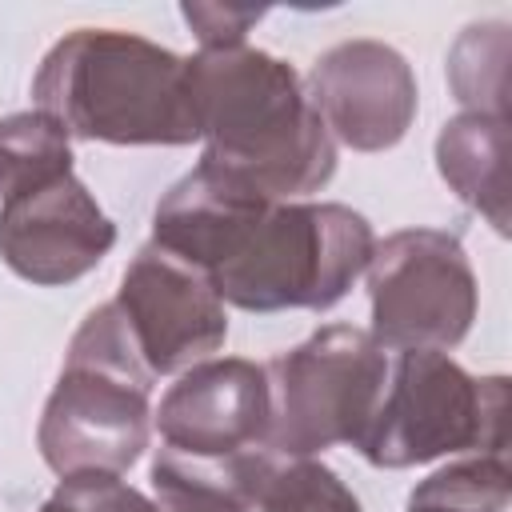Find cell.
<instances>
[{
  "label": "cell",
  "mask_w": 512,
  "mask_h": 512,
  "mask_svg": "<svg viewBox=\"0 0 512 512\" xmlns=\"http://www.w3.org/2000/svg\"><path fill=\"white\" fill-rule=\"evenodd\" d=\"M508 492H512V472L504 452L468 456L420 480L404 512H504Z\"/></svg>",
  "instance_id": "9a60e30c"
},
{
  "label": "cell",
  "mask_w": 512,
  "mask_h": 512,
  "mask_svg": "<svg viewBox=\"0 0 512 512\" xmlns=\"http://www.w3.org/2000/svg\"><path fill=\"white\" fill-rule=\"evenodd\" d=\"M256 508L264 512H364L356 492L320 460H276Z\"/></svg>",
  "instance_id": "e0dca14e"
},
{
  "label": "cell",
  "mask_w": 512,
  "mask_h": 512,
  "mask_svg": "<svg viewBox=\"0 0 512 512\" xmlns=\"http://www.w3.org/2000/svg\"><path fill=\"white\" fill-rule=\"evenodd\" d=\"M164 448L188 456L268 452V372L256 360L224 356L200 360L164 392L152 412Z\"/></svg>",
  "instance_id": "8fae6325"
},
{
  "label": "cell",
  "mask_w": 512,
  "mask_h": 512,
  "mask_svg": "<svg viewBox=\"0 0 512 512\" xmlns=\"http://www.w3.org/2000/svg\"><path fill=\"white\" fill-rule=\"evenodd\" d=\"M504 444V376H472L448 352H400L356 448L372 468H416L456 452L496 456Z\"/></svg>",
  "instance_id": "5b68a950"
},
{
  "label": "cell",
  "mask_w": 512,
  "mask_h": 512,
  "mask_svg": "<svg viewBox=\"0 0 512 512\" xmlns=\"http://www.w3.org/2000/svg\"><path fill=\"white\" fill-rule=\"evenodd\" d=\"M276 460L280 456L264 448L240 456H188L156 448L152 488L164 512H252Z\"/></svg>",
  "instance_id": "7c38bea8"
},
{
  "label": "cell",
  "mask_w": 512,
  "mask_h": 512,
  "mask_svg": "<svg viewBox=\"0 0 512 512\" xmlns=\"http://www.w3.org/2000/svg\"><path fill=\"white\" fill-rule=\"evenodd\" d=\"M116 244V224L76 172L0 196V260L28 284L60 288L88 276Z\"/></svg>",
  "instance_id": "9c48e42d"
},
{
  "label": "cell",
  "mask_w": 512,
  "mask_h": 512,
  "mask_svg": "<svg viewBox=\"0 0 512 512\" xmlns=\"http://www.w3.org/2000/svg\"><path fill=\"white\" fill-rule=\"evenodd\" d=\"M372 340L384 352H448L476 320V272L440 228H404L368 256Z\"/></svg>",
  "instance_id": "52a82bcc"
},
{
  "label": "cell",
  "mask_w": 512,
  "mask_h": 512,
  "mask_svg": "<svg viewBox=\"0 0 512 512\" xmlns=\"http://www.w3.org/2000/svg\"><path fill=\"white\" fill-rule=\"evenodd\" d=\"M180 16L196 32L200 48H236L244 44L248 28L264 20V8H244V4H184Z\"/></svg>",
  "instance_id": "d6986e66"
},
{
  "label": "cell",
  "mask_w": 512,
  "mask_h": 512,
  "mask_svg": "<svg viewBox=\"0 0 512 512\" xmlns=\"http://www.w3.org/2000/svg\"><path fill=\"white\" fill-rule=\"evenodd\" d=\"M36 108L76 140L192 144L200 140L188 56L120 28H76L48 48L32 80Z\"/></svg>",
  "instance_id": "3957f363"
},
{
  "label": "cell",
  "mask_w": 512,
  "mask_h": 512,
  "mask_svg": "<svg viewBox=\"0 0 512 512\" xmlns=\"http://www.w3.org/2000/svg\"><path fill=\"white\" fill-rule=\"evenodd\" d=\"M268 372V452L280 460H312L332 444H360L384 380L388 352L352 324H328L304 344L264 364Z\"/></svg>",
  "instance_id": "8992f818"
},
{
  "label": "cell",
  "mask_w": 512,
  "mask_h": 512,
  "mask_svg": "<svg viewBox=\"0 0 512 512\" xmlns=\"http://www.w3.org/2000/svg\"><path fill=\"white\" fill-rule=\"evenodd\" d=\"M308 96L332 140L352 152H384L400 144L420 100L412 64L380 40H344L328 48L312 64Z\"/></svg>",
  "instance_id": "30bf717a"
},
{
  "label": "cell",
  "mask_w": 512,
  "mask_h": 512,
  "mask_svg": "<svg viewBox=\"0 0 512 512\" xmlns=\"http://www.w3.org/2000/svg\"><path fill=\"white\" fill-rule=\"evenodd\" d=\"M436 168L468 208L508 232V116H452L436 136Z\"/></svg>",
  "instance_id": "4fadbf2b"
},
{
  "label": "cell",
  "mask_w": 512,
  "mask_h": 512,
  "mask_svg": "<svg viewBox=\"0 0 512 512\" xmlns=\"http://www.w3.org/2000/svg\"><path fill=\"white\" fill-rule=\"evenodd\" d=\"M448 84L464 112L508 116V24H468L448 52Z\"/></svg>",
  "instance_id": "5bb4252c"
},
{
  "label": "cell",
  "mask_w": 512,
  "mask_h": 512,
  "mask_svg": "<svg viewBox=\"0 0 512 512\" xmlns=\"http://www.w3.org/2000/svg\"><path fill=\"white\" fill-rule=\"evenodd\" d=\"M152 380L120 308H92L36 428L44 464L60 480L128 472L152 436Z\"/></svg>",
  "instance_id": "277c9868"
},
{
  "label": "cell",
  "mask_w": 512,
  "mask_h": 512,
  "mask_svg": "<svg viewBox=\"0 0 512 512\" xmlns=\"http://www.w3.org/2000/svg\"><path fill=\"white\" fill-rule=\"evenodd\" d=\"M152 376L188 372L228 340V312L208 276L160 244H144L112 300Z\"/></svg>",
  "instance_id": "ba28073f"
},
{
  "label": "cell",
  "mask_w": 512,
  "mask_h": 512,
  "mask_svg": "<svg viewBox=\"0 0 512 512\" xmlns=\"http://www.w3.org/2000/svg\"><path fill=\"white\" fill-rule=\"evenodd\" d=\"M56 172H72V136L40 108L4 116L0 120V196Z\"/></svg>",
  "instance_id": "2e32d148"
},
{
  "label": "cell",
  "mask_w": 512,
  "mask_h": 512,
  "mask_svg": "<svg viewBox=\"0 0 512 512\" xmlns=\"http://www.w3.org/2000/svg\"><path fill=\"white\" fill-rule=\"evenodd\" d=\"M40 512H164L120 476H68Z\"/></svg>",
  "instance_id": "ac0fdd59"
},
{
  "label": "cell",
  "mask_w": 512,
  "mask_h": 512,
  "mask_svg": "<svg viewBox=\"0 0 512 512\" xmlns=\"http://www.w3.org/2000/svg\"><path fill=\"white\" fill-rule=\"evenodd\" d=\"M188 88L204 140L200 164L272 200L320 192L336 172V140L296 68L264 48H200Z\"/></svg>",
  "instance_id": "7a4b0ae2"
},
{
  "label": "cell",
  "mask_w": 512,
  "mask_h": 512,
  "mask_svg": "<svg viewBox=\"0 0 512 512\" xmlns=\"http://www.w3.org/2000/svg\"><path fill=\"white\" fill-rule=\"evenodd\" d=\"M152 244L200 268L244 312H324L368 268L376 236L348 204L272 200L196 164L160 196Z\"/></svg>",
  "instance_id": "6da1fadb"
}]
</instances>
